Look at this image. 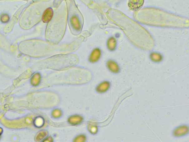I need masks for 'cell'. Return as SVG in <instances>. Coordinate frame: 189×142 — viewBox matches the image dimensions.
<instances>
[{"mask_svg": "<svg viewBox=\"0 0 189 142\" xmlns=\"http://www.w3.org/2000/svg\"><path fill=\"white\" fill-rule=\"evenodd\" d=\"M189 126L187 124H182L174 128L172 132L173 137L180 138L189 135Z\"/></svg>", "mask_w": 189, "mask_h": 142, "instance_id": "cell-1", "label": "cell"}, {"mask_svg": "<svg viewBox=\"0 0 189 142\" xmlns=\"http://www.w3.org/2000/svg\"><path fill=\"white\" fill-rule=\"evenodd\" d=\"M108 68L110 71L114 74L120 73V68L118 64L112 60H109L107 63Z\"/></svg>", "mask_w": 189, "mask_h": 142, "instance_id": "cell-2", "label": "cell"}, {"mask_svg": "<svg viewBox=\"0 0 189 142\" xmlns=\"http://www.w3.org/2000/svg\"><path fill=\"white\" fill-rule=\"evenodd\" d=\"M143 3L144 0H129L128 7L132 11H138L142 7Z\"/></svg>", "mask_w": 189, "mask_h": 142, "instance_id": "cell-3", "label": "cell"}, {"mask_svg": "<svg viewBox=\"0 0 189 142\" xmlns=\"http://www.w3.org/2000/svg\"><path fill=\"white\" fill-rule=\"evenodd\" d=\"M53 15V11L51 8H48L44 12L42 16V20L44 23H47L51 21Z\"/></svg>", "mask_w": 189, "mask_h": 142, "instance_id": "cell-4", "label": "cell"}, {"mask_svg": "<svg viewBox=\"0 0 189 142\" xmlns=\"http://www.w3.org/2000/svg\"><path fill=\"white\" fill-rule=\"evenodd\" d=\"M111 86L110 82L105 81L103 82L98 87V91L99 93H103L107 91Z\"/></svg>", "mask_w": 189, "mask_h": 142, "instance_id": "cell-5", "label": "cell"}, {"mask_svg": "<svg viewBox=\"0 0 189 142\" xmlns=\"http://www.w3.org/2000/svg\"><path fill=\"white\" fill-rule=\"evenodd\" d=\"M101 56V51L98 48L94 49L90 57V61L91 62H95L99 60Z\"/></svg>", "mask_w": 189, "mask_h": 142, "instance_id": "cell-6", "label": "cell"}, {"mask_svg": "<svg viewBox=\"0 0 189 142\" xmlns=\"http://www.w3.org/2000/svg\"><path fill=\"white\" fill-rule=\"evenodd\" d=\"M0 47L5 50H9L11 44L7 40L0 32Z\"/></svg>", "mask_w": 189, "mask_h": 142, "instance_id": "cell-7", "label": "cell"}, {"mask_svg": "<svg viewBox=\"0 0 189 142\" xmlns=\"http://www.w3.org/2000/svg\"><path fill=\"white\" fill-rule=\"evenodd\" d=\"M150 58L153 62L158 63L162 61L163 57L160 53L153 52L150 54Z\"/></svg>", "mask_w": 189, "mask_h": 142, "instance_id": "cell-8", "label": "cell"}, {"mask_svg": "<svg viewBox=\"0 0 189 142\" xmlns=\"http://www.w3.org/2000/svg\"><path fill=\"white\" fill-rule=\"evenodd\" d=\"M108 47L109 49L111 51H113L115 49L116 45V41L114 37H110L108 40L107 43Z\"/></svg>", "mask_w": 189, "mask_h": 142, "instance_id": "cell-9", "label": "cell"}, {"mask_svg": "<svg viewBox=\"0 0 189 142\" xmlns=\"http://www.w3.org/2000/svg\"><path fill=\"white\" fill-rule=\"evenodd\" d=\"M72 24L75 28L79 29L80 27L79 21L77 18L75 17H72L71 20Z\"/></svg>", "mask_w": 189, "mask_h": 142, "instance_id": "cell-10", "label": "cell"}, {"mask_svg": "<svg viewBox=\"0 0 189 142\" xmlns=\"http://www.w3.org/2000/svg\"><path fill=\"white\" fill-rule=\"evenodd\" d=\"M6 110L3 107H0V119L3 116L5 113Z\"/></svg>", "mask_w": 189, "mask_h": 142, "instance_id": "cell-11", "label": "cell"}, {"mask_svg": "<svg viewBox=\"0 0 189 142\" xmlns=\"http://www.w3.org/2000/svg\"><path fill=\"white\" fill-rule=\"evenodd\" d=\"M3 100V96L1 94H0V102L2 100Z\"/></svg>", "mask_w": 189, "mask_h": 142, "instance_id": "cell-12", "label": "cell"}, {"mask_svg": "<svg viewBox=\"0 0 189 142\" xmlns=\"http://www.w3.org/2000/svg\"><path fill=\"white\" fill-rule=\"evenodd\" d=\"M2 132V130L1 128H0V136H1Z\"/></svg>", "mask_w": 189, "mask_h": 142, "instance_id": "cell-13", "label": "cell"}, {"mask_svg": "<svg viewBox=\"0 0 189 142\" xmlns=\"http://www.w3.org/2000/svg\"><path fill=\"white\" fill-rule=\"evenodd\" d=\"M0 1H2V0H0Z\"/></svg>", "mask_w": 189, "mask_h": 142, "instance_id": "cell-14", "label": "cell"}]
</instances>
